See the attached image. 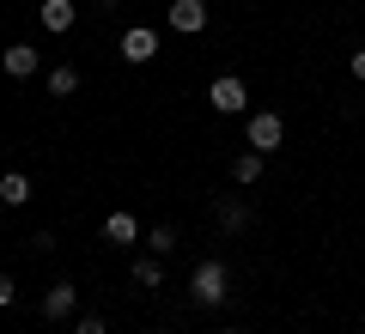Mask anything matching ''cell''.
I'll return each mask as SVG.
<instances>
[{"label": "cell", "mask_w": 365, "mask_h": 334, "mask_svg": "<svg viewBox=\"0 0 365 334\" xmlns=\"http://www.w3.org/2000/svg\"><path fill=\"white\" fill-rule=\"evenodd\" d=\"M207 103H213V110H220V116H244V110H250V91H244V79L220 73V79H213V85H207Z\"/></svg>", "instance_id": "cell-2"}, {"label": "cell", "mask_w": 365, "mask_h": 334, "mask_svg": "<svg viewBox=\"0 0 365 334\" xmlns=\"http://www.w3.org/2000/svg\"><path fill=\"white\" fill-rule=\"evenodd\" d=\"M37 19H43V31H55V37H61V31H73L79 6H73V0H43V6H37Z\"/></svg>", "instance_id": "cell-7"}, {"label": "cell", "mask_w": 365, "mask_h": 334, "mask_svg": "<svg viewBox=\"0 0 365 334\" xmlns=\"http://www.w3.org/2000/svg\"><path fill=\"white\" fill-rule=\"evenodd\" d=\"M189 298H195L201 310H220L225 298H232L225 292V261H201V268L189 273Z\"/></svg>", "instance_id": "cell-1"}, {"label": "cell", "mask_w": 365, "mask_h": 334, "mask_svg": "<svg viewBox=\"0 0 365 334\" xmlns=\"http://www.w3.org/2000/svg\"><path fill=\"white\" fill-rule=\"evenodd\" d=\"M146 249H153V256H170V249H177V225H153Z\"/></svg>", "instance_id": "cell-15"}, {"label": "cell", "mask_w": 365, "mask_h": 334, "mask_svg": "<svg viewBox=\"0 0 365 334\" xmlns=\"http://www.w3.org/2000/svg\"><path fill=\"white\" fill-rule=\"evenodd\" d=\"M134 237H140L134 213H110V219H104V244H134Z\"/></svg>", "instance_id": "cell-11"}, {"label": "cell", "mask_w": 365, "mask_h": 334, "mask_svg": "<svg viewBox=\"0 0 365 334\" xmlns=\"http://www.w3.org/2000/svg\"><path fill=\"white\" fill-rule=\"evenodd\" d=\"M353 79H365V49H353Z\"/></svg>", "instance_id": "cell-18"}, {"label": "cell", "mask_w": 365, "mask_h": 334, "mask_svg": "<svg viewBox=\"0 0 365 334\" xmlns=\"http://www.w3.org/2000/svg\"><path fill=\"white\" fill-rule=\"evenodd\" d=\"M280 140H287V122L274 116V110H256V116H250V146H256V152H274Z\"/></svg>", "instance_id": "cell-3"}, {"label": "cell", "mask_w": 365, "mask_h": 334, "mask_svg": "<svg viewBox=\"0 0 365 334\" xmlns=\"http://www.w3.org/2000/svg\"><path fill=\"white\" fill-rule=\"evenodd\" d=\"M73 91H79V67H49V98H73Z\"/></svg>", "instance_id": "cell-13"}, {"label": "cell", "mask_w": 365, "mask_h": 334, "mask_svg": "<svg viewBox=\"0 0 365 334\" xmlns=\"http://www.w3.org/2000/svg\"><path fill=\"white\" fill-rule=\"evenodd\" d=\"M153 55H158V31H146V25L122 31V61H128V67H146Z\"/></svg>", "instance_id": "cell-4"}, {"label": "cell", "mask_w": 365, "mask_h": 334, "mask_svg": "<svg viewBox=\"0 0 365 334\" xmlns=\"http://www.w3.org/2000/svg\"><path fill=\"white\" fill-rule=\"evenodd\" d=\"M220 225H225V231H244V225H250V201H237V194L220 201Z\"/></svg>", "instance_id": "cell-14"}, {"label": "cell", "mask_w": 365, "mask_h": 334, "mask_svg": "<svg viewBox=\"0 0 365 334\" xmlns=\"http://www.w3.org/2000/svg\"><path fill=\"white\" fill-rule=\"evenodd\" d=\"M13 298H19L13 292V273H0V310H13Z\"/></svg>", "instance_id": "cell-17"}, {"label": "cell", "mask_w": 365, "mask_h": 334, "mask_svg": "<svg viewBox=\"0 0 365 334\" xmlns=\"http://www.w3.org/2000/svg\"><path fill=\"white\" fill-rule=\"evenodd\" d=\"M43 334H49V328H43Z\"/></svg>", "instance_id": "cell-20"}, {"label": "cell", "mask_w": 365, "mask_h": 334, "mask_svg": "<svg viewBox=\"0 0 365 334\" xmlns=\"http://www.w3.org/2000/svg\"><path fill=\"white\" fill-rule=\"evenodd\" d=\"M262 158H268V152H237L232 158V182H237V189H256V182H262Z\"/></svg>", "instance_id": "cell-9"}, {"label": "cell", "mask_w": 365, "mask_h": 334, "mask_svg": "<svg viewBox=\"0 0 365 334\" xmlns=\"http://www.w3.org/2000/svg\"><path fill=\"white\" fill-rule=\"evenodd\" d=\"M170 31H182V37L207 31V0H170Z\"/></svg>", "instance_id": "cell-5"}, {"label": "cell", "mask_w": 365, "mask_h": 334, "mask_svg": "<svg viewBox=\"0 0 365 334\" xmlns=\"http://www.w3.org/2000/svg\"><path fill=\"white\" fill-rule=\"evenodd\" d=\"M0 67H6V73H13V79H31V73H37V67H43V55L31 49V43H13V49L0 55Z\"/></svg>", "instance_id": "cell-8"}, {"label": "cell", "mask_w": 365, "mask_h": 334, "mask_svg": "<svg viewBox=\"0 0 365 334\" xmlns=\"http://www.w3.org/2000/svg\"><path fill=\"white\" fill-rule=\"evenodd\" d=\"M0 201H6V207H25L31 201V177H25V170H6V177H0Z\"/></svg>", "instance_id": "cell-10"}, {"label": "cell", "mask_w": 365, "mask_h": 334, "mask_svg": "<svg viewBox=\"0 0 365 334\" xmlns=\"http://www.w3.org/2000/svg\"><path fill=\"white\" fill-rule=\"evenodd\" d=\"M220 334H244V328H220Z\"/></svg>", "instance_id": "cell-19"}, {"label": "cell", "mask_w": 365, "mask_h": 334, "mask_svg": "<svg viewBox=\"0 0 365 334\" xmlns=\"http://www.w3.org/2000/svg\"><path fill=\"white\" fill-rule=\"evenodd\" d=\"M73 310H79V292H73L67 280H55L49 292H43V322H67Z\"/></svg>", "instance_id": "cell-6"}, {"label": "cell", "mask_w": 365, "mask_h": 334, "mask_svg": "<svg viewBox=\"0 0 365 334\" xmlns=\"http://www.w3.org/2000/svg\"><path fill=\"white\" fill-rule=\"evenodd\" d=\"M73 334H110V322H104V316H79Z\"/></svg>", "instance_id": "cell-16"}, {"label": "cell", "mask_w": 365, "mask_h": 334, "mask_svg": "<svg viewBox=\"0 0 365 334\" xmlns=\"http://www.w3.org/2000/svg\"><path fill=\"white\" fill-rule=\"evenodd\" d=\"M134 286H146V292L165 286V256H140V261H134Z\"/></svg>", "instance_id": "cell-12"}]
</instances>
